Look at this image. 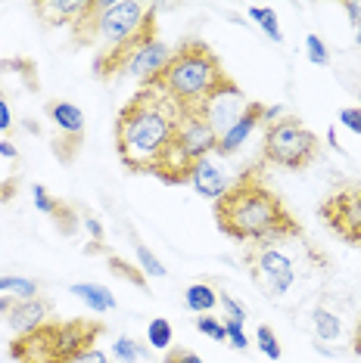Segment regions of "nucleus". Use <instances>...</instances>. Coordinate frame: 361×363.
<instances>
[{"label": "nucleus", "instance_id": "obj_1", "mask_svg": "<svg viewBox=\"0 0 361 363\" xmlns=\"http://www.w3.org/2000/svg\"><path fill=\"white\" fill-rule=\"evenodd\" d=\"M212 211L218 230L234 242L274 245L302 236L296 214L265 184L259 168H246L240 177H234Z\"/></svg>", "mask_w": 361, "mask_h": 363}, {"label": "nucleus", "instance_id": "obj_2", "mask_svg": "<svg viewBox=\"0 0 361 363\" xmlns=\"http://www.w3.org/2000/svg\"><path fill=\"white\" fill-rule=\"evenodd\" d=\"M180 115L184 112L156 87L137 90L116 118V152L122 164L134 174L156 177L162 159L178 140Z\"/></svg>", "mask_w": 361, "mask_h": 363}, {"label": "nucleus", "instance_id": "obj_3", "mask_svg": "<svg viewBox=\"0 0 361 363\" xmlns=\"http://www.w3.org/2000/svg\"><path fill=\"white\" fill-rule=\"evenodd\" d=\"M144 87H156L159 94H166L180 112H203L221 90L234 87V81L206 40L190 38L180 40L171 50L168 65Z\"/></svg>", "mask_w": 361, "mask_h": 363}, {"label": "nucleus", "instance_id": "obj_4", "mask_svg": "<svg viewBox=\"0 0 361 363\" xmlns=\"http://www.w3.org/2000/svg\"><path fill=\"white\" fill-rule=\"evenodd\" d=\"M153 10H156L153 4H141V0H85L81 13L69 26L72 44L75 47L100 44V50L119 47L122 40H128L144 26Z\"/></svg>", "mask_w": 361, "mask_h": 363}, {"label": "nucleus", "instance_id": "obj_5", "mask_svg": "<svg viewBox=\"0 0 361 363\" xmlns=\"http://www.w3.org/2000/svg\"><path fill=\"white\" fill-rule=\"evenodd\" d=\"M321 152L315 130H308L299 118L284 115L274 125H265L262 134V162L277 164L286 171H306Z\"/></svg>", "mask_w": 361, "mask_h": 363}, {"label": "nucleus", "instance_id": "obj_6", "mask_svg": "<svg viewBox=\"0 0 361 363\" xmlns=\"http://www.w3.org/2000/svg\"><path fill=\"white\" fill-rule=\"evenodd\" d=\"M318 218L336 239L349 245H361V184H346L333 189L318 205Z\"/></svg>", "mask_w": 361, "mask_h": 363}, {"label": "nucleus", "instance_id": "obj_7", "mask_svg": "<svg viewBox=\"0 0 361 363\" xmlns=\"http://www.w3.org/2000/svg\"><path fill=\"white\" fill-rule=\"evenodd\" d=\"M159 40V26H156V10L146 16V22L134 31L128 40H122L119 47H109V50H100L94 56V75L97 81H116L119 75H125L131 60L144 50L146 44Z\"/></svg>", "mask_w": 361, "mask_h": 363}, {"label": "nucleus", "instance_id": "obj_8", "mask_svg": "<svg viewBox=\"0 0 361 363\" xmlns=\"http://www.w3.org/2000/svg\"><path fill=\"white\" fill-rule=\"evenodd\" d=\"M44 112L56 130L53 155L63 164H72L81 150V143H85V112H81L75 103H65V100H50L44 106Z\"/></svg>", "mask_w": 361, "mask_h": 363}, {"label": "nucleus", "instance_id": "obj_9", "mask_svg": "<svg viewBox=\"0 0 361 363\" xmlns=\"http://www.w3.org/2000/svg\"><path fill=\"white\" fill-rule=\"evenodd\" d=\"M249 274L259 286H265L271 295H286L293 279H296L293 261L286 258L281 249H271V245H262V249L249 252Z\"/></svg>", "mask_w": 361, "mask_h": 363}, {"label": "nucleus", "instance_id": "obj_10", "mask_svg": "<svg viewBox=\"0 0 361 363\" xmlns=\"http://www.w3.org/2000/svg\"><path fill=\"white\" fill-rule=\"evenodd\" d=\"M10 357L16 363H60L56 348V320H47L44 326L31 329L26 335H16L10 342Z\"/></svg>", "mask_w": 361, "mask_h": 363}, {"label": "nucleus", "instance_id": "obj_11", "mask_svg": "<svg viewBox=\"0 0 361 363\" xmlns=\"http://www.w3.org/2000/svg\"><path fill=\"white\" fill-rule=\"evenodd\" d=\"M178 146L184 150V155L193 164L200 159H209L218 150V134L215 128L206 121L203 112H184L180 115V125H178Z\"/></svg>", "mask_w": 361, "mask_h": 363}, {"label": "nucleus", "instance_id": "obj_12", "mask_svg": "<svg viewBox=\"0 0 361 363\" xmlns=\"http://www.w3.org/2000/svg\"><path fill=\"white\" fill-rule=\"evenodd\" d=\"M262 109H265V106L256 103V100L246 103V109H243L240 118H237L234 125L218 137V150H215V155H231V152L240 150L246 140H249L252 130H256V128L262 125Z\"/></svg>", "mask_w": 361, "mask_h": 363}, {"label": "nucleus", "instance_id": "obj_13", "mask_svg": "<svg viewBox=\"0 0 361 363\" xmlns=\"http://www.w3.org/2000/svg\"><path fill=\"white\" fill-rule=\"evenodd\" d=\"M190 186L196 189V193L203 196V199H212V202H218L221 196L227 193V186H231V180H227V174L221 171V164L212 159H200L193 164V171H190Z\"/></svg>", "mask_w": 361, "mask_h": 363}, {"label": "nucleus", "instance_id": "obj_14", "mask_svg": "<svg viewBox=\"0 0 361 363\" xmlns=\"http://www.w3.org/2000/svg\"><path fill=\"white\" fill-rule=\"evenodd\" d=\"M47 317H50V301L47 298H26V301H16L10 313H6V323H10V329L16 335H26L31 333V329L44 326Z\"/></svg>", "mask_w": 361, "mask_h": 363}, {"label": "nucleus", "instance_id": "obj_15", "mask_svg": "<svg viewBox=\"0 0 361 363\" xmlns=\"http://www.w3.org/2000/svg\"><path fill=\"white\" fill-rule=\"evenodd\" d=\"M168 60H171V47H166L162 40H153V44H146L144 50L131 60L125 75H134L137 81H141V87H144L146 81H153L162 69H166Z\"/></svg>", "mask_w": 361, "mask_h": 363}, {"label": "nucleus", "instance_id": "obj_16", "mask_svg": "<svg viewBox=\"0 0 361 363\" xmlns=\"http://www.w3.org/2000/svg\"><path fill=\"white\" fill-rule=\"evenodd\" d=\"M81 6H85V0H38V4H31V13L47 28H56V26H72L75 16L81 13Z\"/></svg>", "mask_w": 361, "mask_h": 363}, {"label": "nucleus", "instance_id": "obj_17", "mask_svg": "<svg viewBox=\"0 0 361 363\" xmlns=\"http://www.w3.org/2000/svg\"><path fill=\"white\" fill-rule=\"evenodd\" d=\"M69 292L81 298V304H87L94 313H106V311H116V295L109 292L100 283H72Z\"/></svg>", "mask_w": 361, "mask_h": 363}, {"label": "nucleus", "instance_id": "obj_18", "mask_svg": "<svg viewBox=\"0 0 361 363\" xmlns=\"http://www.w3.org/2000/svg\"><path fill=\"white\" fill-rule=\"evenodd\" d=\"M184 304L203 317V313H209L218 304V292L209 283H193V286H187V292H184Z\"/></svg>", "mask_w": 361, "mask_h": 363}, {"label": "nucleus", "instance_id": "obj_19", "mask_svg": "<svg viewBox=\"0 0 361 363\" xmlns=\"http://www.w3.org/2000/svg\"><path fill=\"white\" fill-rule=\"evenodd\" d=\"M106 267H109L119 279H125V283H131V286H137V289H144L146 292V274L137 267V264L125 261L122 255H106Z\"/></svg>", "mask_w": 361, "mask_h": 363}, {"label": "nucleus", "instance_id": "obj_20", "mask_svg": "<svg viewBox=\"0 0 361 363\" xmlns=\"http://www.w3.org/2000/svg\"><path fill=\"white\" fill-rule=\"evenodd\" d=\"M249 19L256 22L262 31H265L268 40H274V44H281V40H284L281 22H277V13L271 10V6H249Z\"/></svg>", "mask_w": 361, "mask_h": 363}, {"label": "nucleus", "instance_id": "obj_21", "mask_svg": "<svg viewBox=\"0 0 361 363\" xmlns=\"http://www.w3.org/2000/svg\"><path fill=\"white\" fill-rule=\"evenodd\" d=\"M4 292H10L16 301L38 298V283L28 277H0V295Z\"/></svg>", "mask_w": 361, "mask_h": 363}, {"label": "nucleus", "instance_id": "obj_22", "mask_svg": "<svg viewBox=\"0 0 361 363\" xmlns=\"http://www.w3.org/2000/svg\"><path fill=\"white\" fill-rule=\"evenodd\" d=\"M171 338H175V329H171V323L166 317L150 320V326H146V342H150L156 351H168L171 348Z\"/></svg>", "mask_w": 361, "mask_h": 363}, {"label": "nucleus", "instance_id": "obj_23", "mask_svg": "<svg viewBox=\"0 0 361 363\" xmlns=\"http://www.w3.org/2000/svg\"><path fill=\"white\" fill-rule=\"evenodd\" d=\"M311 320H315V333H318L321 342H333V338H340V320H336V313H330L327 308H315Z\"/></svg>", "mask_w": 361, "mask_h": 363}, {"label": "nucleus", "instance_id": "obj_24", "mask_svg": "<svg viewBox=\"0 0 361 363\" xmlns=\"http://www.w3.org/2000/svg\"><path fill=\"white\" fill-rule=\"evenodd\" d=\"M16 72V75H22V81L31 87V90H38V65L26 60V56H16V60H0V72Z\"/></svg>", "mask_w": 361, "mask_h": 363}, {"label": "nucleus", "instance_id": "obj_25", "mask_svg": "<svg viewBox=\"0 0 361 363\" xmlns=\"http://www.w3.org/2000/svg\"><path fill=\"white\" fill-rule=\"evenodd\" d=\"M144 348L137 345V338H131V335H119L116 338V345H112V357H116V363H137V360H144Z\"/></svg>", "mask_w": 361, "mask_h": 363}, {"label": "nucleus", "instance_id": "obj_26", "mask_svg": "<svg viewBox=\"0 0 361 363\" xmlns=\"http://www.w3.org/2000/svg\"><path fill=\"white\" fill-rule=\"evenodd\" d=\"M256 345H259V351L265 354L268 360H281V342H277V335H274V329L271 326H259L256 329Z\"/></svg>", "mask_w": 361, "mask_h": 363}, {"label": "nucleus", "instance_id": "obj_27", "mask_svg": "<svg viewBox=\"0 0 361 363\" xmlns=\"http://www.w3.org/2000/svg\"><path fill=\"white\" fill-rule=\"evenodd\" d=\"M53 220H56V230H60L63 236H72V233L78 230V224H81V218L75 214V208H72V205H65V202L56 205Z\"/></svg>", "mask_w": 361, "mask_h": 363}, {"label": "nucleus", "instance_id": "obj_28", "mask_svg": "<svg viewBox=\"0 0 361 363\" xmlns=\"http://www.w3.org/2000/svg\"><path fill=\"white\" fill-rule=\"evenodd\" d=\"M134 252H137V264H141V270H144L146 277H166V274H168L166 264L156 258V255L146 249L144 242H137V245H134Z\"/></svg>", "mask_w": 361, "mask_h": 363}, {"label": "nucleus", "instance_id": "obj_29", "mask_svg": "<svg viewBox=\"0 0 361 363\" xmlns=\"http://www.w3.org/2000/svg\"><path fill=\"white\" fill-rule=\"evenodd\" d=\"M306 56L311 65H330V50H327V44L318 35L306 38Z\"/></svg>", "mask_w": 361, "mask_h": 363}, {"label": "nucleus", "instance_id": "obj_30", "mask_svg": "<svg viewBox=\"0 0 361 363\" xmlns=\"http://www.w3.org/2000/svg\"><path fill=\"white\" fill-rule=\"evenodd\" d=\"M196 329H200L203 335H209L212 342H227V335H225V323H221V320H215L212 313H203V317L196 320Z\"/></svg>", "mask_w": 361, "mask_h": 363}, {"label": "nucleus", "instance_id": "obj_31", "mask_svg": "<svg viewBox=\"0 0 361 363\" xmlns=\"http://www.w3.org/2000/svg\"><path fill=\"white\" fill-rule=\"evenodd\" d=\"M225 335H227V342H231L234 351L249 348V338H246V329H243L240 320H225Z\"/></svg>", "mask_w": 361, "mask_h": 363}, {"label": "nucleus", "instance_id": "obj_32", "mask_svg": "<svg viewBox=\"0 0 361 363\" xmlns=\"http://www.w3.org/2000/svg\"><path fill=\"white\" fill-rule=\"evenodd\" d=\"M31 199H35V208H38V211L50 214V218H53L56 205H60V199L47 193V186H44V184H35V186H31Z\"/></svg>", "mask_w": 361, "mask_h": 363}, {"label": "nucleus", "instance_id": "obj_33", "mask_svg": "<svg viewBox=\"0 0 361 363\" xmlns=\"http://www.w3.org/2000/svg\"><path fill=\"white\" fill-rule=\"evenodd\" d=\"M340 125L361 137V106H346V109H340Z\"/></svg>", "mask_w": 361, "mask_h": 363}, {"label": "nucleus", "instance_id": "obj_34", "mask_svg": "<svg viewBox=\"0 0 361 363\" xmlns=\"http://www.w3.org/2000/svg\"><path fill=\"white\" fill-rule=\"evenodd\" d=\"M218 304L227 311V320H240V323H246V311H243V304L231 298V295H221L218 292Z\"/></svg>", "mask_w": 361, "mask_h": 363}, {"label": "nucleus", "instance_id": "obj_35", "mask_svg": "<svg viewBox=\"0 0 361 363\" xmlns=\"http://www.w3.org/2000/svg\"><path fill=\"white\" fill-rule=\"evenodd\" d=\"M16 128V118H13V106L6 100V94L0 90V134H10Z\"/></svg>", "mask_w": 361, "mask_h": 363}, {"label": "nucleus", "instance_id": "obj_36", "mask_svg": "<svg viewBox=\"0 0 361 363\" xmlns=\"http://www.w3.org/2000/svg\"><path fill=\"white\" fill-rule=\"evenodd\" d=\"M166 363H203V357L187 348H175V351H166Z\"/></svg>", "mask_w": 361, "mask_h": 363}, {"label": "nucleus", "instance_id": "obj_37", "mask_svg": "<svg viewBox=\"0 0 361 363\" xmlns=\"http://www.w3.org/2000/svg\"><path fill=\"white\" fill-rule=\"evenodd\" d=\"M81 224H85V230L90 233V242H103V236H106L103 233V224L94 218V214H85V218H81Z\"/></svg>", "mask_w": 361, "mask_h": 363}, {"label": "nucleus", "instance_id": "obj_38", "mask_svg": "<svg viewBox=\"0 0 361 363\" xmlns=\"http://www.w3.org/2000/svg\"><path fill=\"white\" fill-rule=\"evenodd\" d=\"M16 189H19V177H10V180H0V205L10 202L16 196Z\"/></svg>", "mask_w": 361, "mask_h": 363}, {"label": "nucleus", "instance_id": "obj_39", "mask_svg": "<svg viewBox=\"0 0 361 363\" xmlns=\"http://www.w3.org/2000/svg\"><path fill=\"white\" fill-rule=\"evenodd\" d=\"M72 363H106V357H103V351L100 348H90L87 354H81L78 360H72Z\"/></svg>", "mask_w": 361, "mask_h": 363}, {"label": "nucleus", "instance_id": "obj_40", "mask_svg": "<svg viewBox=\"0 0 361 363\" xmlns=\"http://www.w3.org/2000/svg\"><path fill=\"white\" fill-rule=\"evenodd\" d=\"M0 155H4V159H10V162H16V159H19V150H16L10 140H0Z\"/></svg>", "mask_w": 361, "mask_h": 363}, {"label": "nucleus", "instance_id": "obj_41", "mask_svg": "<svg viewBox=\"0 0 361 363\" xmlns=\"http://www.w3.org/2000/svg\"><path fill=\"white\" fill-rule=\"evenodd\" d=\"M343 10H346V16L352 19V26H358L361 22V4H343Z\"/></svg>", "mask_w": 361, "mask_h": 363}, {"label": "nucleus", "instance_id": "obj_42", "mask_svg": "<svg viewBox=\"0 0 361 363\" xmlns=\"http://www.w3.org/2000/svg\"><path fill=\"white\" fill-rule=\"evenodd\" d=\"M13 304H16L13 295H0V313H10Z\"/></svg>", "mask_w": 361, "mask_h": 363}, {"label": "nucleus", "instance_id": "obj_43", "mask_svg": "<svg viewBox=\"0 0 361 363\" xmlns=\"http://www.w3.org/2000/svg\"><path fill=\"white\" fill-rule=\"evenodd\" d=\"M352 351L361 354V320H358V326H355V335H352Z\"/></svg>", "mask_w": 361, "mask_h": 363}, {"label": "nucleus", "instance_id": "obj_44", "mask_svg": "<svg viewBox=\"0 0 361 363\" xmlns=\"http://www.w3.org/2000/svg\"><path fill=\"white\" fill-rule=\"evenodd\" d=\"M327 143H330V146H333V150H336V152H343L340 140H336V130H330V134H327Z\"/></svg>", "mask_w": 361, "mask_h": 363}, {"label": "nucleus", "instance_id": "obj_45", "mask_svg": "<svg viewBox=\"0 0 361 363\" xmlns=\"http://www.w3.org/2000/svg\"><path fill=\"white\" fill-rule=\"evenodd\" d=\"M355 40H358V47H361V22L355 26Z\"/></svg>", "mask_w": 361, "mask_h": 363}, {"label": "nucleus", "instance_id": "obj_46", "mask_svg": "<svg viewBox=\"0 0 361 363\" xmlns=\"http://www.w3.org/2000/svg\"><path fill=\"white\" fill-rule=\"evenodd\" d=\"M358 103H361V87H358Z\"/></svg>", "mask_w": 361, "mask_h": 363}, {"label": "nucleus", "instance_id": "obj_47", "mask_svg": "<svg viewBox=\"0 0 361 363\" xmlns=\"http://www.w3.org/2000/svg\"><path fill=\"white\" fill-rule=\"evenodd\" d=\"M106 363H109V360H106Z\"/></svg>", "mask_w": 361, "mask_h": 363}]
</instances>
